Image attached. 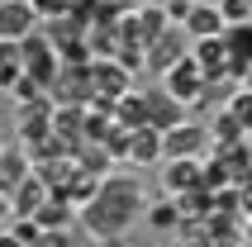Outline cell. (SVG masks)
<instances>
[{"label":"cell","mask_w":252,"mask_h":247,"mask_svg":"<svg viewBox=\"0 0 252 247\" xmlns=\"http://www.w3.org/2000/svg\"><path fill=\"white\" fill-rule=\"evenodd\" d=\"M219 5V14H224V24L233 29V24H252V5L248 0H214Z\"/></svg>","instance_id":"17"},{"label":"cell","mask_w":252,"mask_h":247,"mask_svg":"<svg viewBox=\"0 0 252 247\" xmlns=\"http://www.w3.org/2000/svg\"><path fill=\"white\" fill-rule=\"evenodd\" d=\"M186 119H190V110H186V105H176L167 91H148V128L171 133V128H176V124H186Z\"/></svg>","instance_id":"11"},{"label":"cell","mask_w":252,"mask_h":247,"mask_svg":"<svg viewBox=\"0 0 252 247\" xmlns=\"http://www.w3.org/2000/svg\"><path fill=\"white\" fill-rule=\"evenodd\" d=\"M0 152H5V138H0Z\"/></svg>","instance_id":"26"},{"label":"cell","mask_w":252,"mask_h":247,"mask_svg":"<svg viewBox=\"0 0 252 247\" xmlns=\"http://www.w3.org/2000/svg\"><path fill=\"white\" fill-rule=\"evenodd\" d=\"M224 48H228V62H233V71H248L252 67V24H233L224 29Z\"/></svg>","instance_id":"13"},{"label":"cell","mask_w":252,"mask_h":247,"mask_svg":"<svg viewBox=\"0 0 252 247\" xmlns=\"http://www.w3.org/2000/svg\"><path fill=\"white\" fill-rule=\"evenodd\" d=\"M33 176V157H29V148H19V143H5V152H0V190H14L19 181Z\"/></svg>","instance_id":"12"},{"label":"cell","mask_w":252,"mask_h":247,"mask_svg":"<svg viewBox=\"0 0 252 247\" xmlns=\"http://www.w3.org/2000/svg\"><path fill=\"white\" fill-rule=\"evenodd\" d=\"M138 214H148V205H143V185L133 176H105L100 190H95V200L81 209V223H86L91 238L119 247L128 238V228H133Z\"/></svg>","instance_id":"1"},{"label":"cell","mask_w":252,"mask_h":247,"mask_svg":"<svg viewBox=\"0 0 252 247\" xmlns=\"http://www.w3.org/2000/svg\"><path fill=\"white\" fill-rule=\"evenodd\" d=\"M143 219H148V228H157V233H181L186 228V219H181V205H176V200H157V205H148V214H143Z\"/></svg>","instance_id":"15"},{"label":"cell","mask_w":252,"mask_h":247,"mask_svg":"<svg viewBox=\"0 0 252 247\" xmlns=\"http://www.w3.org/2000/svg\"><path fill=\"white\" fill-rule=\"evenodd\" d=\"M38 29H43V19L33 14L29 0H5V5H0V38L24 43L29 33H38Z\"/></svg>","instance_id":"7"},{"label":"cell","mask_w":252,"mask_h":247,"mask_svg":"<svg viewBox=\"0 0 252 247\" xmlns=\"http://www.w3.org/2000/svg\"><path fill=\"white\" fill-rule=\"evenodd\" d=\"M38 247H71V233H43Z\"/></svg>","instance_id":"21"},{"label":"cell","mask_w":252,"mask_h":247,"mask_svg":"<svg viewBox=\"0 0 252 247\" xmlns=\"http://www.w3.org/2000/svg\"><path fill=\"white\" fill-rule=\"evenodd\" d=\"M167 162V138L157 128H133L128 133V166H162Z\"/></svg>","instance_id":"9"},{"label":"cell","mask_w":252,"mask_h":247,"mask_svg":"<svg viewBox=\"0 0 252 247\" xmlns=\"http://www.w3.org/2000/svg\"><path fill=\"white\" fill-rule=\"evenodd\" d=\"M0 247H24V243H19V238H14L10 228H0Z\"/></svg>","instance_id":"22"},{"label":"cell","mask_w":252,"mask_h":247,"mask_svg":"<svg viewBox=\"0 0 252 247\" xmlns=\"http://www.w3.org/2000/svg\"><path fill=\"white\" fill-rule=\"evenodd\" d=\"M14 223V205H10V195L0 190V228H10Z\"/></svg>","instance_id":"20"},{"label":"cell","mask_w":252,"mask_h":247,"mask_svg":"<svg viewBox=\"0 0 252 247\" xmlns=\"http://www.w3.org/2000/svg\"><path fill=\"white\" fill-rule=\"evenodd\" d=\"M167 138V162H181V157H190V162H205V152H214V138H210V128L200 119H186V124H176L171 133H162Z\"/></svg>","instance_id":"3"},{"label":"cell","mask_w":252,"mask_h":247,"mask_svg":"<svg viewBox=\"0 0 252 247\" xmlns=\"http://www.w3.org/2000/svg\"><path fill=\"white\" fill-rule=\"evenodd\" d=\"M10 195V205H14V219H33L48 200H53V190H48V181L43 176H29V181H19L14 190H5Z\"/></svg>","instance_id":"10"},{"label":"cell","mask_w":252,"mask_h":247,"mask_svg":"<svg viewBox=\"0 0 252 247\" xmlns=\"http://www.w3.org/2000/svg\"><path fill=\"white\" fill-rule=\"evenodd\" d=\"M162 91H167L176 105H186V110H200V105H205L210 81H205V71H200L195 57H186V62H176V67L162 76Z\"/></svg>","instance_id":"2"},{"label":"cell","mask_w":252,"mask_h":247,"mask_svg":"<svg viewBox=\"0 0 252 247\" xmlns=\"http://www.w3.org/2000/svg\"><path fill=\"white\" fill-rule=\"evenodd\" d=\"M224 110L233 114V119L248 128V138H252V91H243V86H238V91L228 95V105H224Z\"/></svg>","instance_id":"16"},{"label":"cell","mask_w":252,"mask_h":247,"mask_svg":"<svg viewBox=\"0 0 252 247\" xmlns=\"http://www.w3.org/2000/svg\"><path fill=\"white\" fill-rule=\"evenodd\" d=\"M114 119H119V128H124V133L148 128V91H128V95L114 105Z\"/></svg>","instance_id":"14"},{"label":"cell","mask_w":252,"mask_h":247,"mask_svg":"<svg viewBox=\"0 0 252 247\" xmlns=\"http://www.w3.org/2000/svg\"><path fill=\"white\" fill-rule=\"evenodd\" d=\"M10 233L19 238L24 247H38V243H43V228H38L33 219H14V223H10Z\"/></svg>","instance_id":"19"},{"label":"cell","mask_w":252,"mask_h":247,"mask_svg":"<svg viewBox=\"0 0 252 247\" xmlns=\"http://www.w3.org/2000/svg\"><path fill=\"white\" fill-rule=\"evenodd\" d=\"M91 81H95V100H110V105H119V100L133 91V71L119 67L114 57H105V62H91Z\"/></svg>","instance_id":"5"},{"label":"cell","mask_w":252,"mask_h":247,"mask_svg":"<svg viewBox=\"0 0 252 247\" xmlns=\"http://www.w3.org/2000/svg\"><path fill=\"white\" fill-rule=\"evenodd\" d=\"M248 5H252V0H248Z\"/></svg>","instance_id":"27"},{"label":"cell","mask_w":252,"mask_h":247,"mask_svg":"<svg viewBox=\"0 0 252 247\" xmlns=\"http://www.w3.org/2000/svg\"><path fill=\"white\" fill-rule=\"evenodd\" d=\"M181 29H186V38H195V43H205V38H224V14H219V5L214 0H195L190 5V14L181 19Z\"/></svg>","instance_id":"8"},{"label":"cell","mask_w":252,"mask_h":247,"mask_svg":"<svg viewBox=\"0 0 252 247\" xmlns=\"http://www.w3.org/2000/svg\"><path fill=\"white\" fill-rule=\"evenodd\" d=\"M143 5H162V0H128V10H143Z\"/></svg>","instance_id":"24"},{"label":"cell","mask_w":252,"mask_h":247,"mask_svg":"<svg viewBox=\"0 0 252 247\" xmlns=\"http://www.w3.org/2000/svg\"><path fill=\"white\" fill-rule=\"evenodd\" d=\"M243 243H252V219H243Z\"/></svg>","instance_id":"25"},{"label":"cell","mask_w":252,"mask_h":247,"mask_svg":"<svg viewBox=\"0 0 252 247\" xmlns=\"http://www.w3.org/2000/svg\"><path fill=\"white\" fill-rule=\"evenodd\" d=\"M162 190H167L171 200L205 190V162H190V157H181V162H162Z\"/></svg>","instance_id":"6"},{"label":"cell","mask_w":252,"mask_h":247,"mask_svg":"<svg viewBox=\"0 0 252 247\" xmlns=\"http://www.w3.org/2000/svg\"><path fill=\"white\" fill-rule=\"evenodd\" d=\"M190 57V38H186L181 24H171L167 33H157L153 43H148V71H157V76H167L176 62H186Z\"/></svg>","instance_id":"4"},{"label":"cell","mask_w":252,"mask_h":247,"mask_svg":"<svg viewBox=\"0 0 252 247\" xmlns=\"http://www.w3.org/2000/svg\"><path fill=\"white\" fill-rule=\"evenodd\" d=\"M238 86H243V91H252V67H248V71L238 76Z\"/></svg>","instance_id":"23"},{"label":"cell","mask_w":252,"mask_h":247,"mask_svg":"<svg viewBox=\"0 0 252 247\" xmlns=\"http://www.w3.org/2000/svg\"><path fill=\"white\" fill-rule=\"evenodd\" d=\"M29 5H33V14H38L43 24H53V19L71 14V0H29Z\"/></svg>","instance_id":"18"}]
</instances>
